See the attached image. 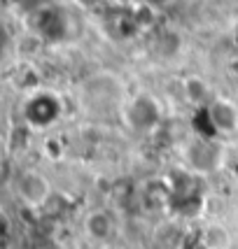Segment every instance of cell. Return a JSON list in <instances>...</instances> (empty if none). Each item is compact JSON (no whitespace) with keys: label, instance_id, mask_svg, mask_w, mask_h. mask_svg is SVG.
I'll return each instance as SVG.
<instances>
[{"label":"cell","instance_id":"3957f363","mask_svg":"<svg viewBox=\"0 0 238 249\" xmlns=\"http://www.w3.org/2000/svg\"><path fill=\"white\" fill-rule=\"evenodd\" d=\"M84 228H87V233L94 240H108L115 233V221H112V217H110L108 212L96 210V212H91L87 217Z\"/></svg>","mask_w":238,"mask_h":249},{"label":"cell","instance_id":"5b68a950","mask_svg":"<svg viewBox=\"0 0 238 249\" xmlns=\"http://www.w3.org/2000/svg\"><path fill=\"white\" fill-rule=\"evenodd\" d=\"M201 247L203 249H229L231 235L222 224H208L201 233Z\"/></svg>","mask_w":238,"mask_h":249},{"label":"cell","instance_id":"7a4b0ae2","mask_svg":"<svg viewBox=\"0 0 238 249\" xmlns=\"http://www.w3.org/2000/svg\"><path fill=\"white\" fill-rule=\"evenodd\" d=\"M208 119L219 133H234L238 128V107L227 98H217L208 105Z\"/></svg>","mask_w":238,"mask_h":249},{"label":"cell","instance_id":"6da1fadb","mask_svg":"<svg viewBox=\"0 0 238 249\" xmlns=\"http://www.w3.org/2000/svg\"><path fill=\"white\" fill-rule=\"evenodd\" d=\"M17 194H19L23 205L40 210L52 198V184H49V179L44 175L35 173V170H28V173L19 175V179H17Z\"/></svg>","mask_w":238,"mask_h":249},{"label":"cell","instance_id":"277c9868","mask_svg":"<svg viewBox=\"0 0 238 249\" xmlns=\"http://www.w3.org/2000/svg\"><path fill=\"white\" fill-rule=\"evenodd\" d=\"M184 98H187L192 105H210V103H213V93H210L208 82L196 75L184 79Z\"/></svg>","mask_w":238,"mask_h":249},{"label":"cell","instance_id":"8992f818","mask_svg":"<svg viewBox=\"0 0 238 249\" xmlns=\"http://www.w3.org/2000/svg\"><path fill=\"white\" fill-rule=\"evenodd\" d=\"M180 47H182V37L175 31H166L161 37H159V42H157V49H159V54H161L163 58H173V56L180 52Z\"/></svg>","mask_w":238,"mask_h":249}]
</instances>
